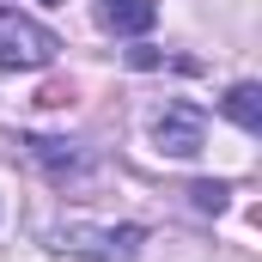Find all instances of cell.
Masks as SVG:
<instances>
[{
	"label": "cell",
	"mask_w": 262,
	"mask_h": 262,
	"mask_svg": "<svg viewBox=\"0 0 262 262\" xmlns=\"http://www.w3.org/2000/svg\"><path fill=\"white\" fill-rule=\"evenodd\" d=\"M55 31L25 18V12H0V67H49L55 61Z\"/></svg>",
	"instance_id": "1"
},
{
	"label": "cell",
	"mask_w": 262,
	"mask_h": 262,
	"mask_svg": "<svg viewBox=\"0 0 262 262\" xmlns=\"http://www.w3.org/2000/svg\"><path fill=\"white\" fill-rule=\"evenodd\" d=\"M152 140H159V152H171V159H195L201 152V110L195 104H165L159 122H152Z\"/></svg>",
	"instance_id": "2"
},
{
	"label": "cell",
	"mask_w": 262,
	"mask_h": 262,
	"mask_svg": "<svg viewBox=\"0 0 262 262\" xmlns=\"http://www.w3.org/2000/svg\"><path fill=\"white\" fill-rule=\"evenodd\" d=\"M55 244H61V250H73V256H128L134 244H140V226H116V232H85V226H67Z\"/></svg>",
	"instance_id": "3"
},
{
	"label": "cell",
	"mask_w": 262,
	"mask_h": 262,
	"mask_svg": "<svg viewBox=\"0 0 262 262\" xmlns=\"http://www.w3.org/2000/svg\"><path fill=\"white\" fill-rule=\"evenodd\" d=\"M98 18L110 31H122V37H140V31H152L159 0H98Z\"/></svg>",
	"instance_id": "4"
},
{
	"label": "cell",
	"mask_w": 262,
	"mask_h": 262,
	"mask_svg": "<svg viewBox=\"0 0 262 262\" xmlns=\"http://www.w3.org/2000/svg\"><path fill=\"white\" fill-rule=\"evenodd\" d=\"M226 116H232L238 128L256 134L262 128V92H256V85H232V92H226Z\"/></svg>",
	"instance_id": "5"
},
{
	"label": "cell",
	"mask_w": 262,
	"mask_h": 262,
	"mask_svg": "<svg viewBox=\"0 0 262 262\" xmlns=\"http://www.w3.org/2000/svg\"><path fill=\"white\" fill-rule=\"evenodd\" d=\"M189 195H195V207H201V213H220V207H226V195H232V189H226V183H195Z\"/></svg>",
	"instance_id": "6"
}]
</instances>
